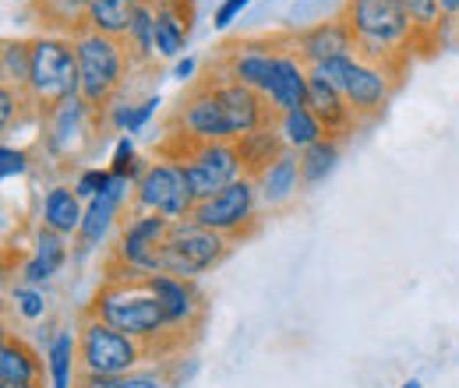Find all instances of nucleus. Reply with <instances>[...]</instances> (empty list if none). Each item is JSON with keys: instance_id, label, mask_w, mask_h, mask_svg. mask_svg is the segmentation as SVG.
Instances as JSON below:
<instances>
[{"instance_id": "20e7f679", "label": "nucleus", "mask_w": 459, "mask_h": 388, "mask_svg": "<svg viewBox=\"0 0 459 388\" xmlns=\"http://www.w3.org/2000/svg\"><path fill=\"white\" fill-rule=\"evenodd\" d=\"M82 92V74H78V54L74 39L64 32H39L32 36V74H29V103L43 113L60 107L64 99Z\"/></svg>"}, {"instance_id": "f8f14e48", "label": "nucleus", "mask_w": 459, "mask_h": 388, "mask_svg": "<svg viewBox=\"0 0 459 388\" xmlns=\"http://www.w3.org/2000/svg\"><path fill=\"white\" fill-rule=\"evenodd\" d=\"M39 120H43V138H39L43 152L50 160H74L92 142V131L100 124V110H92L82 96H71L50 113H43Z\"/></svg>"}, {"instance_id": "a211bd4d", "label": "nucleus", "mask_w": 459, "mask_h": 388, "mask_svg": "<svg viewBox=\"0 0 459 388\" xmlns=\"http://www.w3.org/2000/svg\"><path fill=\"white\" fill-rule=\"evenodd\" d=\"M149 289L160 297L163 311H167V322L173 325V332H191L202 315H205V304H202V293L191 279H177V276H145Z\"/></svg>"}, {"instance_id": "1a4fd4ad", "label": "nucleus", "mask_w": 459, "mask_h": 388, "mask_svg": "<svg viewBox=\"0 0 459 388\" xmlns=\"http://www.w3.org/2000/svg\"><path fill=\"white\" fill-rule=\"evenodd\" d=\"M258 216H262V198H258V184L255 177H240L230 187H223L220 194L205 198L195 205L191 220L223 233L227 240H247L258 229Z\"/></svg>"}, {"instance_id": "dca6fc26", "label": "nucleus", "mask_w": 459, "mask_h": 388, "mask_svg": "<svg viewBox=\"0 0 459 388\" xmlns=\"http://www.w3.org/2000/svg\"><path fill=\"white\" fill-rule=\"evenodd\" d=\"M287 43H290V50L300 56L307 67L325 64V60H336V56L357 54L353 32H350V25H346L343 14L325 18V22H311V25L297 29V32H290Z\"/></svg>"}, {"instance_id": "6ab92c4d", "label": "nucleus", "mask_w": 459, "mask_h": 388, "mask_svg": "<svg viewBox=\"0 0 459 388\" xmlns=\"http://www.w3.org/2000/svg\"><path fill=\"white\" fill-rule=\"evenodd\" d=\"M307 85H311V67L290 50V43H283L276 67H273V78H269V89H265V99L276 110V116L297 110V107H307Z\"/></svg>"}, {"instance_id": "c756f323", "label": "nucleus", "mask_w": 459, "mask_h": 388, "mask_svg": "<svg viewBox=\"0 0 459 388\" xmlns=\"http://www.w3.org/2000/svg\"><path fill=\"white\" fill-rule=\"evenodd\" d=\"M300 156V177H304V187H318L322 180L333 177V169L340 167V156H343V142L340 138H322L318 145L297 152Z\"/></svg>"}, {"instance_id": "f03ea898", "label": "nucleus", "mask_w": 459, "mask_h": 388, "mask_svg": "<svg viewBox=\"0 0 459 388\" xmlns=\"http://www.w3.org/2000/svg\"><path fill=\"white\" fill-rule=\"evenodd\" d=\"M85 315L114 325L117 332L145 342L152 349V357H156V342H167L170 335H177L167 322L160 297L149 289L145 279H103L100 289L92 293Z\"/></svg>"}, {"instance_id": "39448f33", "label": "nucleus", "mask_w": 459, "mask_h": 388, "mask_svg": "<svg viewBox=\"0 0 459 388\" xmlns=\"http://www.w3.org/2000/svg\"><path fill=\"white\" fill-rule=\"evenodd\" d=\"M170 222L160 212L131 209L124 226L117 229V244L107 262V279H145L163 272V240L170 233Z\"/></svg>"}, {"instance_id": "a18cd8bd", "label": "nucleus", "mask_w": 459, "mask_h": 388, "mask_svg": "<svg viewBox=\"0 0 459 388\" xmlns=\"http://www.w3.org/2000/svg\"><path fill=\"white\" fill-rule=\"evenodd\" d=\"M446 29H449V32H456V39H459V7H456V14L446 22Z\"/></svg>"}, {"instance_id": "9d476101", "label": "nucleus", "mask_w": 459, "mask_h": 388, "mask_svg": "<svg viewBox=\"0 0 459 388\" xmlns=\"http://www.w3.org/2000/svg\"><path fill=\"white\" fill-rule=\"evenodd\" d=\"M170 134L191 142V145L233 142L227 110H223V103L212 89V78H198L195 85H187V92L180 96V103L170 116Z\"/></svg>"}, {"instance_id": "7c9ffc66", "label": "nucleus", "mask_w": 459, "mask_h": 388, "mask_svg": "<svg viewBox=\"0 0 459 388\" xmlns=\"http://www.w3.org/2000/svg\"><path fill=\"white\" fill-rule=\"evenodd\" d=\"M29 74H32V39H4L0 50V82L11 89H29Z\"/></svg>"}, {"instance_id": "ddd939ff", "label": "nucleus", "mask_w": 459, "mask_h": 388, "mask_svg": "<svg viewBox=\"0 0 459 388\" xmlns=\"http://www.w3.org/2000/svg\"><path fill=\"white\" fill-rule=\"evenodd\" d=\"M131 198H134V184L124 177H114V184L103 194L85 202V220H82V229L74 237V258L78 262L89 258L92 251L107 247L114 229L124 226V209H131Z\"/></svg>"}, {"instance_id": "7ed1b4c3", "label": "nucleus", "mask_w": 459, "mask_h": 388, "mask_svg": "<svg viewBox=\"0 0 459 388\" xmlns=\"http://www.w3.org/2000/svg\"><path fill=\"white\" fill-rule=\"evenodd\" d=\"M74 54H78V74H82V99L92 110H107L127 85L131 74V56L124 50V39L103 36V32H89L78 29L74 36Z\"/></svg>"}, {"instance_id": "f704fd0d", "label": "nucleus", "mask_w": 459, "mask_h": 388, "mask_svg": "<svg viewBox=\"0 0 459 388\" xmlns=\"http://www.w3.org/2000/svg\"><path fill=\"white\" fill-rule=\"evenodd\" d=\"M29 113H36V116H39V110L29 103V96H25L22 89L0 85V127H4V134H11V127H18Z\"/></svg>"}, {"instance_id": "58836bf2", "label": "nucleus", "mask_w": 459, "mask_h": 388, "mask_svg": "<svg viewBox=\"0 0 459 388\" xmlns=\"http://www.w3.org/2000/svg\"><path fill=\"white\" fill-rule=\"evenodd\" d=\"M25 173H29V152L18 145H0V177L11 180V177H25Z\"/></svg>"}, {"instance_id": "72a5a7b5", "label": "nucleus", "mask_w": 459, "mask_h": 388, "mask_svg": "<svg viewBox=\"0 0 459 388\" xmlns=\"http://www.w3.org/2000/svg\"><path fill=\"white\" fill-rule=\"evenodd\" d=\"M403 4H406L410 18H413V25H417L420 39L438 43V32H442V25H446V14H442L438 0H403Z\"/></svg>"}, {"instance_id": "e433bc0d", "label": "nucleus", "mask_w": 459, "mask_h": 388, "mask_svg": "<svg viewBox=\"0 0 459 388\" xmlns=\"http://www.w3.org/2000/svg\"><path fill=\"white\" fill-rule=\"evenodd\" d=\"M114 388H173V378L160 367H138V371H131V375H124V378H117Z\"/></svg>"}, {"instance_id": "412c9836", "label": "nucleus", "mask_w": 459, "mask_h": 388, "mask_svg": "<svg viewBox=\"0 0 459 388\" xmlns=\"http://www.w3.org/2000/svg\"><path fill=\"white\" fill-rule=\"evenodd\" d=\"M307 110L322 120L329 138H340V142H343L346 134H353V127L360 124L353 116V110H350L343 92L333 89L325 78H315V74H311V85H307Z\"/></svg>"}, {"instance_id": "de8ad7c7", "label": "nucleus", "mask_w": 459, "mask_h": 388, "mask_svg": "<svg viewBox=\"0 0 459 388\" xmlns=\"http://www.w3.org/2000/svg\"><path fill=\"white\" fill-rule=\"evenodd\" d=\"M0 388H43V385H0Z\"/></svg>"}, {"instance_id": "c85d7f7f", "label": "nucleus", "mask_w": 459, "mask_h": 388, "mask_svg": "<svg viewBox=\"0 0 459 388\" xmlns=\"http://www.w3.org/2000/svg\"><path fill=\"white\" fill-rule=\"evenodd\" d=\"M276 127H280V134H283V142H287L290 152H304V149L318 145L322 138H329L325 127H322V120L307 110V107H297V110H290V113H280V116H276Z\"/></svg>"}, {"instance_id": "393cba45", "label": "nucleus", "mask_w": 459, "mask_h": 388, "mask_svg": "<svg viewBox=\"0 0 459 388\" xmlns=\"http://www.w3.org/2000/svg\"><path fill=\"white\" fill-rule=\"evenodd\" d=\"M233 145H237V152H240L244 177L265 173V169L287 152V142H283V134H280L276 124H265V127H258V131H251V134H240Z\"/></svg>"}, {"instance_id": "9b49d317", "label": "nucleus", "mask_w": 459, "mask_h": 388, "mask_svg": "<svg viewBox=\"0 0 459 388\" xmlns=\"http://www.w3.org/2000/svg\"><path fill=\"white\" fill-rule=\"evenodd\" d=\"M195 198H191V187L184 180V169L177 167L173 160H152L145 177L134 184V198H131V209H142V212H160L167 220H191L195 212Z\"/></svg>"}, {"instance_id": "bb28decb", "label": "nucleus", "mask_w": 459, "mask_h": 388, "mask_svg": "<svg viewBox=\"0 0 459 388\" xmlns=\"http://www.w3.org/2000/svg\"><path fill=\"white\" fill-rule=\"evenodd\" d=\"M124 50H127L134 67H149L160 56V50H156V7H152V0H138L134 18H131L127 36H124Z\"/></svg>"}, {"instance_id": "f257e3e1", "label": "nucleus", "mask_w": 459, "mask_h": 388, "mask_svg": "<svg viewBox=\"0 0 459 388\" xmlns=\"http://www.w3.org/2000/svg\"><path fill=\"white\" fill-rule=\"evenodd\" d=\"M340 14L353 32L357 56L385 64L400 74L406 71L410 50H417L420 32L403 0H346Z\"/></svg>"}, {"instance_id": "4468645a", "label": "nucleus", "mask_w": 459, "mask_h": 388, "mask_svg": "<svg viewBox=\"0 0 459 388\" xmlns=\"http://www.w3.org/2000/svg\"><path fill=\"white\" fill-rule=\"evenodd\" d=\"M400 78H403L400 71L357 56L353 67H350V78H346V85H343V96H346V103H350V110H353V116H357V120H375V116H382L385 107L393 103V92H396Z\"/></svg>"}, {"instance_id": "2eb2a0df", "label": "nucleus", "mask_w": 459, "mask_h": 388, "mask_svg": "<svg viewBox=\"0 0 459 388\" xmlns=\"http://www.w3.org/2000/svg\"><path fill=\"white\" fill-rule=\"evenodd\" d=\"M283 43H287V36L283 39H244V43H230L227 54L220 56V64H216V71L233 78V82H240V85H247V89H258L265 96Z\"/></svg>"}, {"instance_id": "a878e982", "label": "nucleus", "mask_w": 459, "mask_h": 388, "mask_svg": "<svg viewBox=\"0 0 459 388\" xmlns=\"http://www.w3.org/2000/svg\"><path fill=\"white\" fill-rule=\"evenodd\" d=\"M78 332L60 329L47 342V382L50 388H74L78 385Z\"/></svg>"}, {"instance_id": "423d86ee", "label": "nucleus", "mask_w": 459, "mask_h": 388, "mask_svg": "<svg viewBox=\"0 0 459 388\" xmlns=\"http://www.w3.org/2000/svg\"><path fill=\"white\" fill-rule=\"evenodd\" d=\"M163 160H173L184 169V180L191 187L195 202H205L212 194H220L233 180L244 177L240 167V152L233 142H205V145H191L184 138H167L163 142Z\"/></svg>"}, {"instance_id": "a19ab883", "label": "nucleus", "mask_w": 459, "mask_h": 388, "mask_svg": "<svg viewBox=\"0 0 459 388\" xmlns=\"http://www.w3.org/2000/svg\"><path fill=\"white\" fill-rule=\"evenodd\" d=\"M163 107V99H160V92H152V96H145V99H138V110H134V120H131V127H127V134H138L152 116L156 110Z\"/></svg>"}, {"instance_id": "2f4dec72", "label": "nucleus", "mask_w": 459, "mask_h": 388, "mask_svg": "<svg viewBox=\"0 0 459 388\" xmlns=\"http://www.w3.org/2000/svg\"><path fill=\"white\" fill-rule=\"evenodd\" d=\"M32 4L43 25H50L54 32H64V36H74L85 25V11L92 0H32Z\"/></svg>"}, {"instance_id": "b1692460", "label": "nucleus", "mask_w": 459, "mask_h": 388, "mask_svg": "<svg viewBox=\"0 0 459 388\" xmlns=\"http://www.w3.org/2000/svg\"><path fill=\"white\" fill-rule=\"evenodd\" d=\"M47 382V360L22 339L7 332L0 342V385H43Z\"/></svg>"}, {"instance_id": "aec40b11", "label": "nucleus", "mask_w": 459, "mask_h": 388, "mask_svg": "<svg viewBox=\"0 0 459 388\" xmlns=\"http://www.w3.org/2000/svg\"><path fill=\"white\" fill-rule=\"evenodd\" d=\"M258 184V198H262V212H280L290 202L304 191V177H300V156L297 152H283L265 173L255 177Z\"/></svg>"}, {"instance_id": "5701e85b", "label": "nucleus", "mask_w": 459, "mask_h": 388, "mask_svg": "<svg viewBox=\"0 0 459 388\" xmlns=\"http://www.w3.org/2000/svg\"><path fill=\"white\" fill-rule=\"evenodd\" d=\"M85 220V202L78 198V191L71 184H50L43 191V202H39V226L43 229H54L60 237H78Z\"/></svg>"}, {"instance_id": "4c0bfd02", "label": "nucleus", "mask_w": 459, "mask_h": 388, "mask_svg": "<svg viewBox=\"0 0 459 388\" xmlns=\"http://www.w3.org/2000/svg\"><path fill=\"white\" fill-rule=\"evenodd\" d=\"M134 163H138L134 138H131V134H120V138H117V145H114V152H110V173H114V177H124V180H131Z\"/></svg>"}, {"instance_id": "473e14b6", "label": "nucleus", "mask_w": 459, "mask_h": 388, "mask_svg": "<svg viewBox=\"0 0 459 388\" xmlns=\"http://www.w3.org/2000/svg\"><path fill=\"white\" fill-rule=\"evenodd\" d=\"M7 300L14 304V315H18L22 322H43V318H47V293H43V286H25V282H18V286H11Z\"/></svg>"}, {"instance_id": "79ce46f5", "label": "nucleus", "mask_w": 459, "mask_h": 388, "mask_svg": "<svg viewBox=\"0 0 459 388\" xmlns=\"http://www.w3.org/2000/svg\"><path fill=\"white\" fill-rule=\"evenodd\" d=\"M195 74H198V56L184 54L177 64H173V78H177L180 85H195V82H198Z\"/></svg>"}, {"instance_id": "c9c22d12", "label": "nucleus", "mask_w": 459, "mask_h": 388, "mask_svg": "<svg viewBox=\"0 0 459 388\" xmlns=\"http://www.w3.org/2000/svg\"><path fill=\"white\" fill-rule=\"evenodd\" d=\"M114 184V173H110V167H85L74 173V180H71V187L78 191V198L82 202H92L96 194H103L107 187Z\"/></svg>"}, {"instance_id": "0eeeda50", "label": "nucleus", "mask_w": 459, "mask_h": 388, "mask_svg": "<svg viewBox=\"0 0 459 388\" xmlns=\"http://www.w3.org/2000/svg\"><path fill=\"white\" fill-rule=\"evenodd\" d=\"M74 332H78V371H85V375L124 378V375L138 371L145 357H152V349L145 342L117 332L114 325H107L85 311H82V322Z\"/></svg>"}, {"instance_id": "ea45409f", "label": "nucleus", "mask_w": 459, "mask_h": 388, "mask_svg": "<svg viewBox=\"0 0 459 388\" xmlns=\"http://www.w3.org/2000/svg\"><path fill=\"white\" fill-rule=\"evenodd\" d=\"M251 4H255V0H223V4L216 7V14H212V25L223 32V29H230V25H233V22H237Z\"/></svg>"}, {"instance_id": "c03bdc74", "label": "nucleus", "mask_w": 459, "mask_h": 388, "mask_svg": "<svg viewBox=\"0 0 459 388\" xmlns=\"http://www.w3.org/2000/svg\"><path fill=\"white\" fill-rule=\"evenodd\" d=\"M438 7H442V14H446V22L456 14V7H459V0H438Z\"/></svg>"}, {"instance_id": "4be33fe9", "label": "nucleus", "mask_w": 459, "mask_h": 388, "mask_svg": "<svg viewBox=\"0 0 459 388\" xmlns=\"http://www.w3.org/2000/svg\"><path fill=\"white\" fill-rule=\"evenodd\" d=\"M71 251H67V237H60L54 229H36V244H32V254L22 262V272L18 279L25 286H47L50 279L57 276L60 269L67 265Z\"/></svg>"}, {"instance_id": "49530a36", "label": "nucleus", "mask_w": 459, "mask_h": 388, "mask_svg": "<svg viewBox=\"0 0 459 388\" xmlns=\"http://www.w3.org/2000/svg\"><path fill=\"white\" fill-rule=\"evenodd\" d=\"M400 388H424V382H420V378H406Z\"/></svg>"}, {"instance_id": "37998d69", "label": "nucleus", "mask_w": 459, "mask_h": 388, "mask_svg": "<svg viewBox=\"0 0 459 388\" xmlns=\"http://www.w3.org/2000/svg\"><path fill=\"white\" fill-rule=\"evenodd\" d=\"M117 378H107V375H78V385L74 388H114Z\"/></svg>"}, {"instance_id": "f3484780", "label": "nucleus", "mask_w": 459, "mask_h": 388, "mask_svg": "<svg viewBox=\"0 0 459 388\" xmlns=\"http://www.w3.org/2000/svg\"><path fill=\"white\" fill-rule=\"evenodd\" d=\"M209 78H212V89H216V96H220V103L227 110L233 142L240 134H251V131L265 127V124H276V110L269 107V99L258 89H247V85L233 82V78L220 74V71H212Z\"/></svg>"}, {"instance_id": "6e6552de", "label": "nucleus", "mask_w": 459, "mask_h": 388, "mask_svg": "<svg viewBox=\"0 0 459 388\" xmlns=\"http://www.w3.org/2000/svg\"><path fill=\"white\" fill-rule=\"evenodd\" d=\"M233 251V240H227L223 233L202 226L195 220H177L170 222V233L163 240V276H177V279H195L220 269Z\"/></svg>"}, {"instance_id": "cd10ccee", "label": "nucleus", "mask_w": 459, "mask_h": 388, "mask_svg": "<svg viewBox=\"0 0 459 388\" xmlns=\"http://www.w3.org/2000/svg\"><path fill=\"white\" fill-rule=\"evenodd\" d=\"M134 7H138V0H92L89 11H85V25L82 29L124 39L127 36V25L134 18Z\"/></svg>"}]
</instances>
